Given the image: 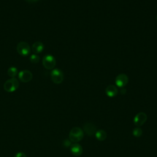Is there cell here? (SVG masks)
Here are the masks:
<instances>
[{"mask_svg": "<svg viewBox=\"0 0 157 157\" xmlns=\"http://www.w3.org/2000/svg\"><path fill=\"white\" fill-rule=\"evenodd\" d=\"M17 51L21 56H27L31 53V48L27 42L21 41L17 44Z\"/></svg>", "mask_w": 157, "mask_h": 157, "instance_id": "3957f363", "label": "cell"}, {"mask_svg": "<svg viewBox=\"0 0 157 157\" xmlns=\"http://www.w3.org/2000/svg\"><path fill=\"white\" fill-rule=\"evenodd\" d=\"M95 137L98 140L103 141L107 137L106 132L102 129H99L98 131H96L95 133Z\"/></svg>", "mask_w": 157, "mask_h": 157, "instance_id": "4fadbf2b", "label": "cell"}, {"mask_svg": "<svg viewBox=\"0 0 157 157\" xmlns=\"http://www.w3.org/2000/svg\"><path fill=\"white\" fill-rule=\"evenodd\" d=\"M83 132L89 136L95 134L96 132V128L95 125L91 123H85L83 126Z\"/></svg>", "mask_w": 157, "mask_h": 157, "instance_id": "9c48e42d", "label": "cell"}, {"mask_svg": "<svg viewBox=\"0 0 157 157\" xmlns=\"http://www.w3.org/2000/svg\"><path fill=\"white\" fill-rule=\"evenodd\" d=\"M44 45L41 42H36L32 45V50L36 54L41 53L44 50Z\"/></svg>", "mask_w": 157, "mask_h": 157, "instance_id": "7c38bea8", "label": "cell"}, {"mask_svg": "<svg viewBox=\"0 0 157 157\" xmlns=\"http://www.w3.org/2000/svg\"><path fill=\"white\" fill-rule=\"evenodd\" d=\"M19 87V82L15 78H10L8 79L4 84V89L9 93H12L16 91Z\"/></svg>", "mask_w": 157, "mask_h": 157, "instance_id": "7a4b0ae2", "label": "cell"}, {"mask_svg": "<svg viewBox=\"0 0 157 157\" xmlns=\"http://www.w3.org/2000/svg\"><path fill=\"white\" fill-rule=\"evenodd\" d=\"M156 20H157V16H156Z\"/></svg>", "mask_w": 157, "mask_h": 157, "instance_id": "44dd1931", "label": "cell"}, {"mask_svg": "<svg viewBox=\"0 0 157 157\" xmlns=\"http://www.w3.org/2000/svg\"><path fill=\"white\" fill-rule=\"evenodd\" d=\"M28 2H35L39 0H25Z\"/></svg>", "mask_w": 157, "mask_h": 157, "instance_id": "d6986e66", "label": "cell"}, {"mask_svg": "<svg viewBox=\"0 0 157 157\" xmlns=\"http://www.w3.org/2000/svg\"><path fill=\"white\" fill-rule=\"evenodd\" d=\"M42 64L47 69H53L56 65L55 58L52 55H45L42 58Z\"/></svg>", "mask_w": 157, "mask_h": 157, "instance_id": "277c9868", "label": "cell"}, {"mask_svg": "<svg viewBox=\"0 0 157 157\" xmlns=\"http://www.w3.org/2000/svg\"><path fill=\"white\" fill-rule=\"evenodd\" d=\"M7 74L11 78H14L18 74V69L15 67H10L7 70Z\"/></svg>", "mask_w": 157, "mask_h": 157, "instance_id": "5bb4252c", "label": "cell"}, {"mask_svg": "<svg viewBox=\"0 0 157 157\" xmlns=\"http://www.w3.org/2000/svg\"><path fill=\"white\" fill-rule=\"evenodd\" d=\"M121 92L122 94H124L126 93V90L125 89H121Z\"/></svg>", "mask_w": 157, "mask_h": 157, "instance_id": "ffe728a7", "label": "cell"}, {"mask_svg": "<svg viewBox=\"0 0 157 157\" xmlns=\"http://www.w3.org/2000/svg\"><path fill=\"white\" fill-rule=\"evenodd\" d=\"M71 140H65L64 142H63V144L65 147H69L71 144Z\"/></svg>", "mask_w": 157, "mask_h": 157, "instance_id": "ac0fdd59", "label": "cell"}, {"mask_svg": "<svg viewBox=\"0 0 157 157\" xmlns=\"http://www.w3.org/2000/svg\"><path fill=\"white\" fill-rule=\"evenodd\" d=\"M105 92L107 96L110 98H113L118 94V89L115 85H110L106 87Z\"/></svg>", "mask_w": 157, "mask_h": 157, "instance_id": "8fae6325", "label": "cell"}, {"mask_svg": "<svg viewBox=\"0 0 157 157\" xmlns=\"http://www.w3.org/2000/svg\"><path fill=\"white\" fill-rule=\"evenodd\" d=\"M50 77L52 82L55 84L61 83L64 79V74L61 70L54 69L51 71Z\"/></svg>", "mask_w": 157, "mask_h": 157, "instance_id": "5b68a950", "label": "cell"}, {"mask_svg": "<svg viewBox=\"0 0 157 157\" xmlns=\"http://www.w3.org/2000/svg\"><path fill=\"white\" fill-rule=\"evenodd\" d=\"M30 61L33 64H36L39 63L40 60V57L36 54H33L29 56Z\"/></svg>", "mask_w": 157, "mask_h": 157, "instance_id": "2e32d148", "label": "cell"}, {"mask_svg": "<svg viewBox=\"0 0 157 157\" xmlns=\"http://www.w3.org/2000/svg\"><path fill=\"white\" fill-rule=\"evenodd\" d=\"M132 134L134 137H139L142 136V130L141 128H140L139 127H136L135 128L133 131H132Z\"/></svg>", "mask_w": 157, "mask_h": 157, "instance_id": "9a60e30c", "label": "cell"}, {"mask_svg": "<svg viewBox=\"0 0 157 157\" xmlns=\"http://www.w3.org/2000/svg\"><path fill=\"white\" fill-rule=\"evenodd\" d=\"M70 150H71V153L75 156H78L81 155L83 152V149L82 146L80 144L77 143L72 144L71 145Z\"/></svg>", "mask_w": 157, "mask_h": 157, "instance_id": "30bf717a", "label": "cell"}, {"mask_svg": "<svg viewBox=\"0 0 157 157\" xmlns=\"http://www.w3.org/2000/svg\"><path fill=\"white\" fill-rule=\"evenodd\" d=\"M128 77L124 74H120L115 78V84L117 86L123 88L126 86L128 82Z\"/></svg>", "mask_w": 157, "mask_h": 157, "instance_id": "ba28073f", "label": "cell"}, {"mask_svg": "<svg viewBox=\"0 0 157 157\" xmlns=\"http://www.w3.org/2000/svg\"><path fill=\"white\" fill-rule=\"evenodd\" d=\"M84 136V132L79 127H74L71 129L69 134V137L71 142H78L80 141Z\"/></svg>", "mask_w": 157, "mask_h": 157, "instance_id": "6da1fadb", "label": "cell"}, {"mask_svg": "<svg viewBox=\"0 0 157 157\" xmlns=\"http://www.w3.org/2000/svg\"><path fill=\"white\" fill-rule=\"evenodd\" d=\"M14 157H26V156L23 152H18L15 155Z\"/></svg>", "mask_w": 157, "mask_h": 157, "instance_id": "e0dca14e", "label": "cell"}, {"mask_svg": "<svg viewBox=\"0 0 157 157\" xmlns=\"http://www.w3.org/2000/svg\"><path fill=\"white\" fill-rule=\"evenodd\" d=\"M147 120V115L144 112H139L136 115L134 118L133 122L137 127L142 126Z\"/></svg>", "mask_w": 157, "mask_h": 157, "instance_id": "8992f818", "label": "cell"}, {"mask_svg": "<svg viewBox=\"0 0 157 157\" xmlns=\"http://www.w3.org/2000/svg\"><path fill=\"white\" fill-rule=\"evenodd\" d=\"M19 80L24 83L30 82L33 78V74L29 70H22L18 74Z\"/></svg>", "mask_w": 157, "mask_h": 157, "instance_id": "52a82bcc", "label": "cell"}]
</instances>
